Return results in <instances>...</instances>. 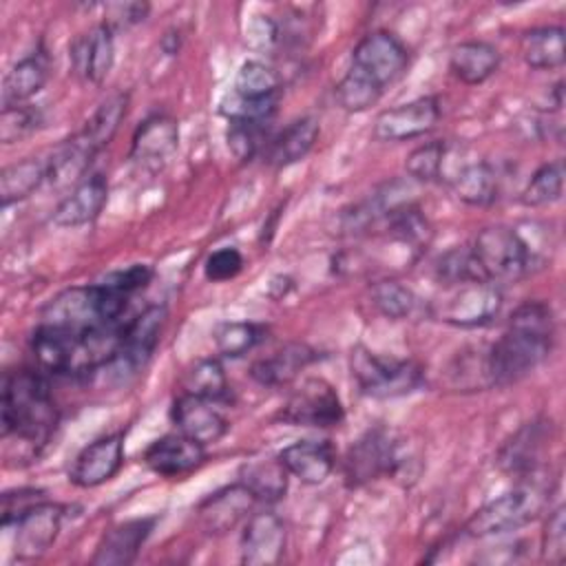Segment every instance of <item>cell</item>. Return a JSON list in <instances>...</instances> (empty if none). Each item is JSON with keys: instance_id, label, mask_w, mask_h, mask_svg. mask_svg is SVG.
<instances>
[{"instance_id": "b9f144b4", "label": "cell", "mask_w": 566, "mask_h": 566, "mask_svg": "<svg viewBox=\"0 0 566 566\" xmlns=\"http://www.w3.org/2000/svg\"><path fill=\"white\" fill-rule=\"evenodd\" d=\"M276 108H279V95L243 97L230 91L219 102V113L228 122H245V124H261V126L270 124V119L276 115Z\"/></svg>"}, {"instance_id": "4316f807", "label": "cell", "mask_w": 566, "mask_h": 566, "mask_svg": "<svg viewBox=\"0 0 566 566\" xmlns=\"http://www.w3.org/2000/svg\"><path fill=\"white\" fill-rule=\"evenodd\" d=\"M49 80V55L44 49L20 57L2 80V106L29 104Z\"/></svg>"}, {"instance_id": "603a6c76", "label": "cell", "mask_w": 566, "mask_h": 566, "mask_svg": "<svg viewBox=\"0 0 566 566\" xmlns=\"http://www.w3.org/2000/svg\"><path fill=\"white\" fill-rule=\"evenodd\" d=\"M155 522H157V517H135V520L115 524L113 528H108L102 535V539L95 548V555L91 557V564H97V566L133 564L137 559L144 542L153 533Z\"/></svg>"}, {"instance_id": "44dd1931", "label": "cell", "mask_w": 566, "mask_h": 566, "mask_svg": "<svg viewBox=\"0 0 566 566\" xmlns=\"http://www.w3.org/2000/svg\"><path fill=\"white\" fill-rule=\"evenodd\" d=\"M256 504V497L237 480L214 493H210L197 509L201 526L210 535H223L232 531Z\"/></svg>"}, {"instance_id": "cb8c5ba5", "label": "cell", "mask_w": 566, "mask_h": 566, "mask_svg": "<svg viewBox=\"0 0 566 566\" xmlns=\"http://www.w3.org/2000/svg\"><path fill=\"white\" fill-rule=\"evenodd\" d=\"M108 199V184L104 175H88L53 208L51 223L57 228H77L97 219Z\"/></svg>"}, {"instance_id": "816d5d0a", "label": "cell", "mask_w": 566, "mask_h": 566, "mask_svg": "<svg viewBox=\"0 0 566 566\" xmlns=\"http://www.w3.org/2000/svg\"><path fill=\"white\" fill-rule=\"evenodd\" d=\"M46 500L44 491L40 489H18V491H7L2 495V526H9L20 513L31 509L33 504Z\"/></svg>"}, {"instance_id": "f546056e", "label": "cell", "mask_w": 566, "mask_h": 566, "mask_svg": "<svg viewBox=\"0 0 566 566\" xmlns=\"http://www.w3.org/2000/svg\"><path fill=\"white\" fill-rule=\"evenodd\" d=\"M500 51L486 40H464L449 53L451 73L469 86L486 82L500 69Z\"/></svg>"}, {"instance_id": "8d00e7d4", "label": "cell", "mask_w": 566, "mask_h": 566, "mask_svg": "<svg viewBox=\"0 0 566 566\" xmlns=\"http://www.w3.org/2000/svg\"><path fill=\"white\" fill-rule=\"evenodd\" d=\"M181 391L212 402L228 400L230 382L219 358H197L181 376Z\"/></svg>"}, {"instance_id": "8fae6325", "label": "cell", "mask_w": 566, "mask_h": 566, "mask_svg": "<svg viewBox=\"0 0 566 566\" xmlns=\"http://www.w3.org/2000/svg\"><path fill=\"white\" fill-rule=\"evenodd\" d=\"M409 64L407 46L385 29L365 33L352 51V66L369 75L382 88L394 84Z\"/></svg>"}, {"instance_id": "ffe728a7", "label": "cell", "mask_w": 566, "mask_h": 566, "mask_svg": "<svg viewBox=\"0 0 566 566\" xmlns=\"http://www.w3.org/2000/svg\"><path fill=\"white\" fill-rule=\"evenodd\" d=\"M73 71L91 84H102L115 64V31L99 22L71 46Z\"/></svg>"}, {"instance_id": "f907efd6", "label": "cell", "mask_w": 566, "mask_h": 566, "mask_svg": "<svg viewBox=\"0 0 566 566\" xmlns=\"http://www.w3.org/2000/svg\"><path fill=\"white\" fill-rule=\"evenodd\" d=\"M148 11H150L148 2H113V4H106L104 22L113 31H119V29H128L144 22L148 18Z\"/></svg>"}, {"instance_id": "f1b7e54d", "label": "cell", "mask_w": 566, "mask_h": 566, "mask_svg": "<svg viewBox=\"0 0 566 566\" xmlns=\"http://www.w3.org/2000/svg\"><path fill=\"white\" fill-rule=\"evenodd\" d=\"M318 133H321V126H318L316 117L305 115V117L294 119L270 142L265 161L272 168H287L292 164L303 161L310 155V150L314 148Z\"/></svg>"}, {"instance_id": "ee69618b", "label": "cell", "mask_w": 566, "mask_h": 566, "mask_svg": "<svg viewBox=\"0 0 566 566\" xmlns=\"http://www.w3.org/2000/svg\"><path fill=\"white\" fill-rule=\"evenodd\" d=\"M433 276L442 287L462 283V281H471V279H482V274L475 265V259L471 254V248H467V245H455V248L447 250L444 254H440L433 265Z\"/></svg>"}, {"instance_id": "7bdbcfd3", "label": "cell", "mask_w": 566, "mask_h": 566, "mask_svg": "<svg viewBox=\"0 0 566 566\" xmlns=\"http://www.w3.org/2000/svg\"><path fill=\"white\" fill-rule=\"evenodd\" d=\"M234 93L243 97H272L281 93V77L259 60H245L234 77Z\"/></svg>"}, {"instance_id": "5b68a950", "label": "cell", "mask_w": 566, "mask_h": 566, "mask_svg": "<svg viewBox=\"0 0 566 566\" xmlns=\"http://www.w3.org/2000/svg\"><path fill=\"white\" fill-rule=\"evenodd\" d=\"M502 310L500 285L471 279L453 285H444L442 294L427 305V314L440 323L453 327H482L491 323Z\"/></svg>"}, {"instance_id": "7dc6e473", "label": "cell", "mask_w": 566, "mask_h": 566, "mask_svg": "<svg viewBox=\"0 0 566 566\" xmlns=\"http://www.w3.org/2000/svg\"><path fill=\"white\" fill-rule=\"evenodd\" d=\"M263 128L261 124H245V122H228V130H226V142L228 148L232 153L234 159H239L241 164L254 159V155L261 148V137H263Z\"/></svg>"}, {"instance_id": "4fadbf2b", "label": "cell", "mask_w": 566, "mask_h": 566, "mask_svg": "<svg viewBox=\"0 0 566 566\" xmlns=\"http://www.w3.org/2000/svg\"><path fill=\"white\" fill-rule=\"evenodd\" d=\"M168 318L166 305H148L139 314L126 321L124 334H122V347L113 363L124 374H135L144 369L155 354L164 325Z\"/></svg>"}, {"instance_id": "d6a6232c", "label": "cell", "mask_w": 566, "mask_h": 566, "mask_svg": "<svg viewBox=\"0 0 566 566\" xmlns=\"http://www.w3.org/2000/svg\"><path fill=\"white\" fill-rule=\"evenodd\" d=\"M447 385L455 391H482L493 387L489 347L469 345L460 349L444 367Z\"/></svg>"}, {"instance_id": "f6af8a7d", "label": "cell", "mask_w": 566, "mask_h": 566, "mask_svg": "<svg viewBox=\"0 0 566 566\" xmlns=\"http://www.w3.org/2000/svg\"><path fill=\"white\" fill-rule=\"evenodd\" d=\"M42 126V113L33 104L2 106L0 113V142L15 144Z\"/></svg>"}, {"instance_id": "ba28073f", "label": "cell", "mask_w": 566, "mask_h": 566, "mask_svg": "<svg viewBox=\"0 0 566 566\" xmlns=\"http://www.w3.org/2000/svg\"><path fill=\"white\" fill-rule=\"evenodd\" d=\"M276 420L292 427L334 429L345 420V407L332 382L325 378H307L290 394Z\"/></svg>"}, {"instance_id": "7a4b0ae2", "label": "cell", "mask_w": 566, "mask_h": 566, "mask_svg": "<svg viewBox=\"0 0 566 566\" xmlns=\"http://www.w3.org/2000/svg\"><path fill=\"white\" fill-rule=\"evenodd\" d=\"M555 316L544 301H524L509 316L504 334L489 347L493 387L513 385L533 374L551 354Z\"/></svg>"}, {"instance_id": "d590c367", "label": "cell", "mask_w": 566, "mask_h": 566, "mask_svg": "<svg viewBox=\"0 0 566 566\" xmlns=\"http://www.w3.org/2000/svg\"><path fill=\"white\" fill-rule=\"evenodd\" d=\"M367 294H369L371 307L389 321H405V318H411L413 314H418L420 310H424V305L420 303L416 292L394 279L374 281L369 285Z\"/></svg>"}, {"instance_id": "74e56055", "label": "cell", "mask_w": 566, "mask_h": 566, "mask_svg": "<svg viewBox=\"0 0 566 566\" xmlns=\"http://www.w3.org/2000/svg\"><path fill=\"white\" fill-rule=\"evenodd\" d=\"M449 144L444 139H433L416 146L407 159L405 170L411 181L418 184H438L447 179V166H449Z\"/></svg>"}, {"instance_id": "bcb514c9", "label": "cell", "mask_w": 566, "mask_h": 566, "mask_svg": "<svg viewBox=\"0 0 566 566\" xmlns=\"http://www.w3.org/2000/svg\"><path fill=\"white\" fill-rule=\"evenodd\" d=\"M542 559L548 564H562L566 559V509L555 506L542 531Z\"/></svg>"}, {"instance_id": "2e32d148", "label": "cell", "mask_w": 566, "mask_h": 566, "mask_svg": "<svg viewBox=\"0 0 566 566\" xmlns=\"http://www.w3.org/2000/svg\"><path fill=\"white\" fill-rule=\"evenodd\" d=\"M553 424L544 418L524 422L497 451V467L517 478H528L539 471L542 455L551 442Z\"/></svg>"}, {"instance_id": "ab89813d", "label": "cell", "mask_w": 566, "mask_h": 566, "mask_svg": "<svg viewBox=\"0 0 566 566\" xmlns=\"http://www.w3.org/2000/svg\"><path fill=\"white\" fill-rule=\"evenodd\" d=\"M564 195V161L553 159L542 164L526 181L520 199L528 208H544L559 201Z\"/></svg>"}, {"instance_id": "30bf717a", "label": "cell", "mask_w": 566, "mask_h": 566, "mask_svg": "<svg viewBox=\"0 0 566 566\" xmlns=\"http://www.w3.org/2000/svg\"><path fill=\"white\" fill-rule=\"evenodd\" d=\"M64 506L51 500H42L20 513L9 526L13 528V555L18 562H33L42 557L62 531Z\"/></svg>"}, {"instance_id": "d4e9b609", "label": "cell", "mask_w": 566, "mask_h": 566, "mask_svg": "<svg viewBox=\"0 0 566 566\" xmlns=\"http://www.w3.org/2000/svg\"><path fill=\"white\" fill-rule=\"evenodd\" d=\"M279 458L290 475L310 486L323 484L336 467V451L329 440H296Z\"/></svg>"}, {"instance_id": "9c48e42d", "label": "cell", "mask_w": 566, "mask_h": 566, "mask_svg": "<svg viewBox=\"0 0 566 566\" xmlns=\"http://www.w3.org/2000/svg\"><path fill=\"white\" fill-rule=\"evenodd\" d=\"M398 442L387 429L365 431L347 451L343 460V475L349 486H363L382 475H396L402 467Z\"/></svg>"}, {"instance_id": "d6986e66", "label": "cell", "mask_w": 566, "mask_h": 566, "mask_svg": "<svg viewBox=\"0 0 566 566\" xmlns=\"http://www.w3.org/2000/svg\"><path fill=\"white\" fill-rule=\"evenodd\" d=\"M287 531L274 511H256L241 533V562L248 566H270L285 553Z\"/></svg>"}, {"instance_id": "60d3db41", "label": "cell", "mask_w": 566, "mask_h": 566, "mask_svg": "<svg viewBox=\"0 0 566 566\" xmlns=\"http://www.w3.org/2000/svg\"><path fill=\"white\" fill-rule=\"evenodd\" d=\"M382 86L376 84L369 75H365L363 71L349 66L347 73L340 77V82L334 88L336 102L343 111L347 113H365L367 108H371L380 95H382Z\"/></svg>"}, {"instance_id": "e575fe53", "label": "cell", "mask_w": 566, "mask_h": 566, "mask_svg": "<svg viewBox=\"0 0 566 566\" xmlns=\"http://www.w3.org/2000/svg\"><path fill=\"white\" fill-rule=\"evenodd\" d=\"M46 181V159L27 157L9 164L0 172V201L11 206L29 199Z\"/></svg>"}, {"instance_id": "7402d4cb", "label": "cell", "mask_w": 566, "mask_h": 566, "mask_svg": "<svg viewBox=\"0 0 566 566\" xmlns=\"http://www.w3.org/2000/svg\"><path fill=\"white\" fill-rule=\"evenodd\" d=\"M318 358L321 354L307 343H285L270 356L256 358L250 365V378L261 387H285Z\"/></svg>"}, {"instance_id": "4dcf8cb0", "label": "cell", "mask_w": 566, "mask_h": 566, "mask_svg": "<svg viewBox=\"0 0 566 566\" xmlns=\"http://www.w3.org/2000/svg\"><path fill=\"white\" fill-rule=\"evenodd\" d=\"M290 473L279 455H261L239 467V482L256 497V502H279L285 497Z\"/></svg>"}, {"instance_id": "277c9868", "label": "cell", "mask_w": 566, "mask_h": 566, "mask_svg": "<svg viewBox=\"0 0 566 566\" xmlns=\"http://www.w3.org/2000/svg\"><path fill=\"white\" fill-rule=\"evenodd\" d=\"M551 497V489L539 484L537 480L531 482L526 478L513 491L502 493L500 497L480 506L464 524V535L469 537H493L517 531L531 524L544 509Z\"/></svg>"}, {"instance_id": "ac0fdd59", "label": "cell", "mask_w": 566, "mask_h": 566, "mask_svg": "<svg viewBox=\"0 0 566 566\" xmlns=\"http://www.w3.org/2000/svg\"><path fill=\"white\" fill-rule=\"evenodd\" d=\"M206 447L184 433H166L148 444L144 451V464L168 480L184 478L206 462Z\"/></svg>"}, {"instance_id": "9a60e30c", "label": "cell", "mask_w": 566, "mask_h": 566, "mask_svg": "<svg viewBox=\"0 0 566 566\" xmlns=\"http://www.w3.org/2000/svg\"><path fill=\"white\" fill-rule=\"evenodd\" d=\"M124 464V433H106L88 442L69 469V482L80 489H95L113 480Z\"/></svg>"}, {"instance_id": "83f0119b", "label": "cell", "mask_w": 566, "mask_h": 566, "mask_svg": "<svg viewBox=\"0 0 566 566\" xmlns=\"http://www.w3.org/2000/svg\"><path fill=\"white\" fill-rule=\"evenodd\" d=\"M95 157L97 153L88 146V142L75 133L46 159V181L57 190L75 188L88 177V168Z\"/></svg>"}, {"instance_id": "681fc988", "label": "cell", "mask_w": 566, "mask_h": 566, "mask_svg": "<svg viewBox=\"0 0 566 566\" xmlns=\"http://www.w3.org/2000/svg\"><path fill=\"white\" fill-rule=\"evenodd\" d=\"M153 279V268L146 265V263H133L128 265L126 270H117V272H111L106 274L102 281L124 294H135L137 290L146 287Z\"/></svg>"}, {"instance_id": "836d02e7", "label": "cell", "mask_w": 566, "mask_h": 566, "mask_svg": "<svg viewBox=\"0 0 566 566\" xmlns=\"http://www.w3.org/2000/svg\"><path fill=\"white\" fill-rule=\"evenodd\" d=\"M128 99H130L128 93L115 91V93L106 95L99 102V106L93 111V115L86 119L80 135L88 142V146L95 153L104 150L117 135V130L126 117V111H128Z\"/></svg>"}, {"instance_id": "484cf974", "label": "cell", "mask_w": 566, "mask_h": 566, "mask_svg": "<svg viewBox=\"0 0 566 566\" xmlns=\"http://www.w3.org/2000/svg\"><path fill=\"white\" fill-rule=\"evenodd\" d=\"M447 184L455 192L460 201L467 206H478L486 208L493 206L500 199L502 192V179L500 172L495 170L493 164L484 159L475 161H462L460 168H455L449 177Z\"/></svg>"}, {"instance_id": "3957f363", "label": "cell", "mask_w": 566, "mask_h": 566, "mask_svg": "<svg viewBox=\"0 0 566 566\" xmlns=\"http://www.w3.org/2000/svg\"><path fill=\"white\" fill-rule=\"evenodd\" d=\"M471 254L482 279L495 285L522 281L535 263V252L528 241L517 230L502 223L482 228L471 243Z\"/></svg>"}, {"instance_id": "7c38bea8", "label": "cell", "mask_w": 566, "mask_h": 566, "mask_svg": "<svg viewBox=\"0 0 566 566\" xmlns=\"http://www.w3.org/2000/svg\"><path fill=\"white\" fill-rule=\"evenodd\" d=\"M440 115V99L436 95H422L378 113L374 119V137L378 142H409L431 133Z\"/></svg>"}, {"instance_id": "8992f818", "label": "cell", "mask_w": 566, "mask_h": 566, "mask_svg": "<svg viewBox=\"0 0 566 566\" xmlns=\"http://www.w3.org/2000/svg\"><path fill=\"white\" fill-rule=\"evenodd\" d=\"M349 369L358 389L371 398H396L411 394L422 382V367L407 358H391L356 345L349 352Z\"/></svg>"}, {"instance_id": "52a82bcc", "label": "cell", "mask_w": 566, "mask_h": 566, "mask_svg": "<svg viewBox=\"0 0 566 566\" xmlns=\"http://www.w3.org/2000/svg\"><path fill=\"white\" fill-rule=\"evenodd\" d=\"M40 325L57 332H66L73 336H84L102 325H115V323H111L106 316L102 285L93 283V285H73L55 294L42 310Z\"/></svg>"}, {"instance_id": "c3c4849f", "label": "cell", "mask_w": 566, "mask_h": 566, "mask_svg": "<svg viewBox=\"0 0 566 566\" xmlns=\"http://www.w3.org/2000/svg\"><path fill=\"white\" fill-rule=\"evenodd\" d=\"M243 270V254L237 248H219L203 261V276L212 283H223L234 279Z\"/></svg>"}, {"instance_id": "f35d334b", "label": "cell", "mask_w": 566, "mask_h": 566, "mask_svg": "<svg viewBox=\"0 0 566 566\" xmlns=\"http://www.w3.org/2000/svg\"><path fill=\"white\" fill-rule=\"evenodd\" d=\"M265 334L268 329L259 323L226 321L212 329V340L223 358H241L252 352L265 338Z\"/></svg>"}, {"instance_id": "1f68e13d", "label": "cell", "mask_w": 566, "mask_h": 566, "mask_svg": "<svg viewBox=\"0 0 566 566\" xmlns=\"http://www.w3.org/2000/svg\"><path fill=\"white\" fill-rule=\"evenodd\" d=\"M520 53L528 69L533 71H557L566 60L564 27H535L522 33Z\"/></svg>"}, {"instance_id": "6da1fadb", "label": "cell", "mask_w": 566, "mask_h": 566, "mask_svg": "<svg viewBox=\"0 0 566 566\" xmlns=\"http://www.w3.org/2000/svg\"><path fill=\"white\" fill-rule=\"evenodd\" d=\"M57 420L60 411L53 402L46 374L35 367L4 371L0 396V424L4 442L18 440L29 458H38L53 438Z\"/></svg>"}, {"instance_id": "5bb4252c", "label": "cell", "mask_w": 566, "mask_h": 566, "mask_svg": "<svg viewBox=\"0 0 566 566\" xmlns=\"http://www.w3.org/2000/svg\"><path fill=\"white\" fill-rule=\"evenodd\" d=\"M177 146H179L177 122L166 113H153L135 128L128 157L142 170L157 172L172 159V155L177 153Z\"/></svg>"}, {"instance_id": "e0dca14e", "label": "cell", "mask_w": 566, "mask_h": 566, "mask_svg": "<svg viewBox=\"0 0 566 566\" xmlns=\"http://www.w3.org/2000/svg\"><path fill=\"white\" fill-rule=\"evenodd\" d=\"M170 422L177 427L179 433L197 440L203 447L219 442L230 429L228 418L214 407L212 400L184 391L175 398L170 407Z\"/></svg>"}]
</instances>
